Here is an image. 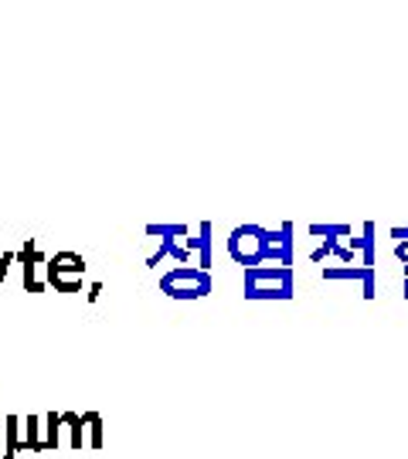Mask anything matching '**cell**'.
<instances>
[{
  "label": "cell",
  "instance_id": "obj_1",
  "mask_svg": "<svg viewBox=\"0 0 408 459\" xmlns=\"http://www.w3.org/2000/svg\"><path fill=\"white\" fill-rule=\"evenodd\" d=\"M242 292L249 303H289L296 296V279L286 265H255L245 269Z\"/></svg>",
  "mask_w": 408,
  "mask_h": 459
},
{
  "label": "cell",
  "instance_id": "obj_2",
  "mask_svg": "<svg viewBox=\"0 0 408 459\" xmlns=\"http://www.w3.org/2000/svg\"><path fill=\"white\" fill-rule=\"evenodd\" d=\"M211 290H215L211 273H201L198 265H177L160 275V292L171 300H204Z\"/></svg>",
  "mask_w": 408,
  "mask_h": 459
},
{
  "label": "cell",
  "instance_id": "obj_3",
  "mask_svg": "<svg viewBox=\"0 0 408 459\" xmlns=\"http://www.w3.org/2000/svg\"><path fill=\"white\" fill-rule=\"evenodd\" d=\"M85 259L79 252H55L51 259H45V275L48 286H55L58 292H82L85 283Z\"/></svg>",
  "mask_w": 408,
  "mask_h": 459
},
{
  "label": "cell",
  "instance_id": "obj_4",
  "mask_svg": "<svg viewBox=\"0 0 408 459\" xmlns=\"http://www.w3.org/2000/svg\"><path fill=\"white\" fill-rule=\"evenodd\" d=\"M262 248H266V228L262 225H235L228 231V255L242 265V269H255L262 265Z\"/></svg>",
  "mask_w": 408,
  "mask_h": 459
},
{
  "label": "cell",
  "instance_id": "obj_5",
  "mask_svg": "<svg viewBox=\"0 0 408 459\" xmlns=\"http://www.w3.org/2000/svg\"><path fill=\"white\" fill-rule=\"evenodd\" d=\"M293 221H283L279 228H266V248H262V265H286L293 269Z\"/></svg>",
  "mask_w": 408,
  "mask_h": 459
},
{
  "label": "cell",
  "instance_id": "obj_6",
  "mask_svg": "<svg viewBox=\"0 0 408 459\" xmlns=\"http://www.w3.org/2000/svg\"><path fill=\"white\" fill-rule=\"evenodd\" d=\"M323 279L327 283H337V279H347V283H361V296L364 300H375L377 296V283H375V269H361V265H323Z\"/></svg>",
  "mask_w": 408,
  "mask_h": 459
},
{
  "label": "cell",
  "instance_id": "obj_7",
  "mask_svg": "<svg viewBox=\"0 0 408 459\" xmlns=\"http://www.w3.org/2000/svg\"><path fill=\"white\" fill-rule=\"evenodd\" d=\"M14 262H21V269H24V290L28 292H41L45 290V283L38 279V265L45 262V252L38 248V238H24V245H21V252L14 255Z\"/></svg>",
  "mask_w": 408,
  "mask_h": 459
},
{
  "label": "cell",
  "instance_id": "obj_8",
  "mask_svg": "<svg viewBox=\"0 0 408 459\" xmlns=\"http://www.w3.org/2000/svg\"><path fill=\"white\" fill-rule=\"evenodd\" d=\"M375 231H377L375 221H364V225H361V235H358V238H354V235L347 238V248H350L354 255H361V262H358L361 269H375V248H377Z\"/></svg>",
  "mask_w": 408,
  "mask_h": 459
},
{
  "label": "cell",
  "instance_id": "obj_9",
  "mask_svg": "<svg viewBox=\"0 0 408 459\" xmlns=\"http://www.w3.org/2000/svg\"><path fill=\"white\" fill-rule=\"evenodd\" d=\"M211 221H201V225H198V235H194V238H184V248H188V252H194V255H198V269H201V273H211V245H215V238H211Z\"/></svg>",
  "mask_w": 408,
  "mask_h": 459
},
{
  "label": "cell",
  "instance_id": "obj_10",
  "mask_svg": "<svg viewBox=\"0 0 408 459\" xmlns=\"http://www.w3.org/2000/svg\"><path fill=\"white\" fill-rule=\"evenodd\" d=\"M62 426L72 432V439H68V445H72V449H82V445H89V426H85V415H79V412H62Z\"/></svg>",
  "mask_w": 408,
  "mask_h": 459
},
{
  "label": "cell",
  "instance_id": "obj_11",
  "mask_svg": "<svg viewBox=\"0 0 408 459\" xmlns=\"http://www.w3.org/2000/svg\"><path fill=\"white\" fill-rule=\"evenodd\" d=\"M41 432H45V439H41V453H48V449H58L62 445V412H48L45 418H41Z\"/></svg>",
  "mask_w": 408,
  "mask_h": 459
},
{
  "label": "cell",
  "instance_id": "obj_12",
  "mask_svg": "<svg viewBox=\"0 0 408 459\" xmlns=\"http://www.w3.org/2000/svg\"><path fill=\"white\" fill-rule=\"evenodd\" d=\"M4 436H7V449H4V459H17L21 453V415H7L4 418Z\"/></svg>",
  "mask_w": 408,
  "mask_h": 459
},
{
  "label": "cell",
  "instance_id": "obj_13",
  "mask_svg": "<svg viewBox=\"0 0 408 459\" xmlns=\"http://www.w3.org/2000/svg\"><path fill=\"white\" fill-rule=\"evenodd\" d=\"M21 449L41 453V418H38V415H28V418H24V439H21Z\"/></svg>",
  "mask_w": 408,
  "mask_h": 459
},
{
  "label": "cell",
  "instance_id": "obj_14",
  "mask_svg": "<svg viewBox=\"0 0 408 459\" xmlns=\"http://www.w3.org/2000/svg\"><path fill=\"white\" fill-rule=\"evenodd\" d=\"M310 235H313V238H350V235H354V225H344V221H340V225H310Z\"/></svg>",
  "mask_w": 408,
  "mask_h": 459
},
{
  "label": "cell",
  "instance_id": "obj_15",
  "mask_svg": "<svg viewBox=\"0 0 408 459\" xmlns=\"http://www.w3.org/2000/svg\"><path fill=\"white\" fill-rule=\"evenodd\" d=\"M150 238H188L190 225H146Z\"/></svg>",
  "mask_w": 408,
  "mask_h": 459
},
{
  "label": "cell",
  "instance_id": "obj_16",
  "mask_svg": "<svg viewBox=\"0 0 408 459\" xmlns=\"http://www.w3.org/2000/svg\"><path fill=\"white\" fill-rule=\"evenodd\" d=\"M85 415V426H89V445L92 449H102L106 443V432H102V415L99 412H82Z\"/></svg>",
  "mask_w": 408,
  "mask_h": 459
},
{
  "label": "cell",
  "instance_id": "obj_17",
  "mask_svg": "<svg viewBox=\"0 0 408 459\" xmlns=\"http://www.w3.org/2000/svg\"><path fill=\"white\" fill-rule=\"evenodd\" d=\"M330 255H333V259H340V262H344V265H358V262H354V259H358V255H354V252H350L347 245H340V242L333 245V252H330Z\"/></svg>",
  "mask_w": 408,
  "mask_h": 459
},
{
  "label": "cell",
  "instance_id": "obj_18",
  "mask_svg": "<svg viewBox=\"0 0 408 459\" xmlns=\"http://www.w3.org/2000/svg\"><path fill=\"white\" fill-rule=\"evenodd\" d=\"M14 255H17V252H4V255H0V283L7 279V269L14 265Z\"/></svg>",
  "mask_w": 408,
  "mask_h": 459
},
{
  "label": "cell",
  "instance_id": "obj_19",
  "mask_svg": "<svg viewBox=\"0 0 408 459\" xmlns=\"http://www.w3.org/2000/svg\"><path fill=\"white\" fill-rule=\"evenodd\" d=\"M394 259L402 265H408V242H394Z\"/></svg>",
  "mask_w": 408,
  "mask_h": 459
},
{
  "label": "cell",
  "instance_id": "obj_20",
  "mask_svg": "<svg viewBox=\"0 0 408 459\" xmlns=\"http://www.w3.org/2000/svg\"><path fill=\"white\" fill-rule=\"evenodd\" d=\"M388 235H392L394 242H408V225H394V228L388 231Z\"/></svg>",
  "mask_w": 408,
  "mask_h": 459
},
{
  "label": "cell",
  "instance_id": "obj_21",
  "mask_svg": "<svg viewBox=\"0 0 408 459\" xmlns=\"http://www.w3.org/2000/svg\"><path fill=\"white\" fill-rule=\"evenodd\" d=\"M99 292H102V283H92V286H89V300H99Z\"/></svg>",
  "mask_w": 408,
  "mask_h": 459
},
{
  "label": "cell",
  "instance_id": "obj_22",
  "mask_svg": "<svg viewBox=\"0 0 408 459\" xmlns=\"http://www.w3.org/2000/svg\"><path fill=\"white\" fill-rule=\"evenodd\" d=\"M402 296H405V300H408V279H405V286H402Z\"/></svg>",
  "mask_w": 408,
  "mask_h": 459
},
{
  "label": "cell",
  "instance_id": "obj_23",
  "mask_svg": "<svg viewBox=\"0 0 408 459\" xmlns=\"http://www.w3.org/2000/svg\"><path fill=\"white\" fill-rule=\"evenodd\" d=\"M0 286H4V283H0Z\"/></svg>",
  "mask_w": 408,
  "mask_h": 459
}]
</instances>
